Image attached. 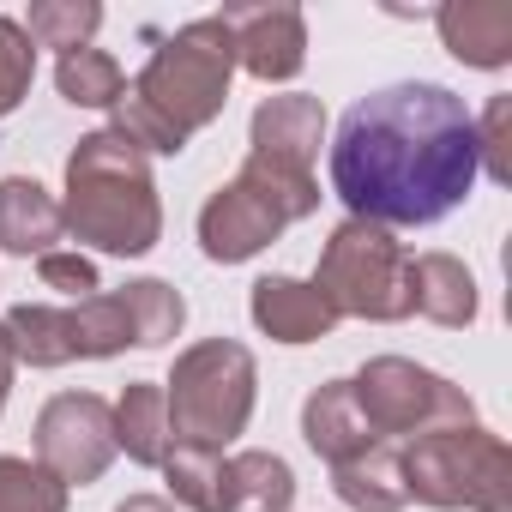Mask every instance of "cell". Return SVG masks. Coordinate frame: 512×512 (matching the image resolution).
I'll return each mask as SVG.
<instances>
[{
	"label": "cell",
	"instance_id": "4fadbf2b",
	"mask_svg": "<svg viewBox=\"0 0 512 512\" xmlns=\"http://www.w3.org/2000/svg\"><path fill=\"white\" fill-rule=\"evenodd\" d=\"M434 31L452 49V61L476 73H500L512 61V7L506 0H446L434 7Z\"/></svg>",
	"mask_w": 512,
	"mask_h": 512
},
{
	"label": "cell",
	"instance_id": "7c38bea8",
	"mask_svg": "<svg viewBox=\"0 0 512 512\" xmlns=\"http://www.w3.org/2000/svg\"><path fill=\"white\" fill-rule=\"evenodd\" d=\"M247 314H253V326H260L272 344H320V338H332V326H338L332 302H326L308 278H284V272H272V278L253 284Z\"/></svg>",
	"mask_w": 512,
	"mask_h": 512
},
{
	"label": "cell",
	"instance_id": "f546056e",
	"mask_svg": "<svg viewBox=\"0 0 512 512\" xmlns=\"http://www.w3.org/2000/svg\"><path fill=\"white\" fill-rule=\"evenodd\" d=\"M13 374H19V356L7 344V326H0V410H7V392H13Z\"/></svg>",
	"mask_w": 512,
	"mask_h": 512
},
{
	"label": "cell",
	"instance_id": "4dcf8cb0",
	"mask_svg": "<svg viewBox=\"0 0 512 512\" xmlns=\"http://www.w3.org/2000/svg\"><path fill=\"white\" fill-rule=\"evenodd\" d=\"M115 512H175V506H169L163 494H127V500H121Z\"/></svg>",
	"mask_w": 512,
	"mask_h": 512
},
{
	"label": "cell",
	"instance_id": "6da1fadb",
	"mask_svg": "<svg viewBox=\"0 0 512 512\" xmlns=\"http://www.w3.org/2000/svg\"><path fill=\"white\" fill-rule=\"evenodd\" d=\"M476 121L458 91L404 79L356 97L332 139V193L380 229H428L476 187Z\"/></svg>",
	"mask_w": 512,
	"mask_h": 512
},
{
	"label": "cell",
	"instance_id": "4316f807",
	"mask_svg": "<svg viewBox=\"0 0 512 512\" xmlns=\"http://www.w3.org/2000/svg\"><path fill=\"white\" fill-rule=\"evenodd\" d=\"M31 79H37V43L25 37L19 19L0 13V121L31 97Z\"/></svg>",
	"mask_w": 512,
	"mask_h": 512
},
{
	"label": "cell",
	"instance_id": "2e32d148",
	"mask_svg": "<svg viewBox=\"0 0 512 512\" xmlns=\"http://www.w3.org/2000/svg\"><path fill=\"white\" fill-rule=\"evenodd\" d=\"M410 314L458 332L476 320V278L452 253H416L410 260Z\"/></svg>",
	"mask_w": 512,
	"mask_h": 512
},
{
	"label": "cell",
	"instance_id": "cb8c5ba5",
	"mask_svg": "<svg viewBox=\"0 0 512 512\" xmlns=\"http://www.w3.org/2000/svg\"><path fill=\"white\" fill-rule=\"evenodd\" d=\"M163 482H169V506L187 512H223V452H199V446H169L163 458Z\"/></svg>",
	"mask_w": 512,
	"mask_h": 512
},
{
	"label": "cell",
	"instance_id": "30bf717a",
	"mask_svg": "<svg viewBox=\"0 0 512 512\" xmlns=\"http://www.w3.org/2000/svg\"><path fill=\"white\" fill-rule=\"evenodd\" d=\"M229 37H235V67L260 85H290L308 67V19L302 7H229Z\"/></svg>",
	"mask_w": 512,
	"mask_h": 512
},
{
	"label": "cell",
	"instance_id": "e0dca14e",
	"mask_svg": "<svg viewBox=\"0 0 512 512\" xmlns=\"http://www.w3.org/2000/svg\"><path fill=\"white\" fill-rule=\"evenodd\" d=\"M290 506H296V470L278 452L247 446L223 458V512H290Z\"/></svg>",
	"mask_w": 512,
	"mask_h": 512
},
{
	"label": "cell",
	"instance_id": "7402d4cb",
	"mask_svg": "<svg viewBox=\"0 0 512 512\" xmlns=\"http://www.w3.org/2000/svg\"><path fill=\"white\" fill-rule=\"evenodd\" d=\"M55 91L73 109H115L127 97V73L109 49H73L55 61Z\"/></svg>",
	"mask_w": 512,
	"mask_h": 512
},
{
	"label": "cell",
	"instance_id": "44dd1931",
	"mask_svg": "<svg viewBox=\"0 0 512 512\" xmlns=\"http://www.w3.org/2000/svg\"><path fill=\"white\" fill-rule=\"evenodd\" d=\"M67 332H73V362H103V356H121L133 344V320H127V302L121 290H97L85 302L67 308Z\"/></svg>",
	"mask_w": 512,
	"mask_h": 512
},
{
	"label": "cell",
	"instance_id": "5bb4252c",
	"mask_svg": "<svg viewBox=\"0 0 512 512\" xmlns=\"http://www.w3.org/2000/svg\"><path fill=\"white\" fill-rule=\"evenodd\" d=\"M302 440H308L326 464H344V458H362V452L386 446V440L368 428V416L356 410L350 380H326V386L308 392V404H302Z\"/></svg>",
	"mask_w": 512,
	"mask_h": 512
},
{
	"label": "cell",
	"instance_id": "484cf974",
	"mask_svg": "<svg viewBox=\"0 0 512 512\" xmlns=\"http://www.w3.org/2000/svg\"><path fill=\"white\" fill-rule=\"evenodd\" d=\"M0 512H67V488L37 458L0 452Z\"/></svg>",
	"mask_w": 512,
	"mask_h": 512
},
{
	"label": "cell",
	"instance_id": "ffe728a7",
	"mask_svg": "<svg viewBox=\"0 0 512 512\" xmlns=\"http://www.w3.org/2000/svg\"><path fill=\"white\" fill-rule=\"evenodd\" d=\"M7 344L25 368H67L73 362V332H67V308L49 302H19L7 308Z\"/></svg>",
	"mask_w": 512,
	"mask_h": 512
},
{
	"label": "cell",
	"instance_id": "ac0fdd59",
	"mask_svg": "<svg viewBox=\"0 0 512 512\" xmlns=\"http://www.w3.org/2000/svg\"><path fill=\"white\" fill-rule=\"evenodd\" d=\"M115 452H127L133 464H145V470H163V458H169V404H163V386L157 380H133L115 404Z\"/></svg>",
	"mask_w": 512,
	"mask_h": 512
},
{
	"label": "cell",
	"instance_id": "9a60e30c",
	"mask_svg": "<svg viewBox=\"0 0 512 512\" xmlns=\"http://www.w3.org/2000/svg\"><path fill=\"white\" fill-rule=\"evenodd\" d=\"M61 199L31 181V175H7L0 181V253H13V260H43L55 253L61 241Z\"/></svg>",
	"mask_w": 512,
	"mask_h": 512
},
{
	"label": "cell",
	"instance_id": "ba28073f",
	"mask_svg": "<svg viewBox=\"0 0 512 512\" xmlns=\"http://www.w3.org/2000/svg\"><path fill=\"white\" fill-rule=\"evenodd\" d=\"M356 410L368 416V428L392 446V440H416L434 428H464L476 422V404L464 386H452L446 374L410 362V356H374L362 362V374L350 380Z\"/></svg>",
	"mask_w": 512,
	"mask_h": 512
},
{
	"label": "cell",
	"instance_id": "7a4b0ae2",
	"mask_svg": "<svg viewBox=\"0 0 512 512\" xmlns=\"http://www.w3.org/2000/svg\"><path fill=\"white\" fill-rule=\"evenodd\" d=\"M229 79H235V37L229 19H193L181 31H169L151 61L139 67V79L127 85V97L115 103V127L133 151L145 157H181L193 133H205L223 103H229Z\"/></svg>",
	"mask_w": 512,
	"mask_h": 512
},
{
	"label": "cell",
	"instance_id": "5b68a950",
	"mask_svg": "<svg viewBox=\"0 0 512 512\" xmlns=\"http://www.w3.org/2000/svg\"><path fill=\"white\" fill-rule=\"evenodd\" d=\"M253 398H260V362H253V350L235 338H199L175 356V368L163 380L169 440L199 446V452H223L235 434H247Z\"/></svg>",
	"mask_w": 512,
	"mask_h": 512
},
{
	"label": "cell",
	"instance_id": "8fae6325",
	"mask_svg": "<svg viewBox=\"0 0 512 512\" xmlns=\"http://www.w3.org/2000/svg\"><path fill=\"white\" fill-rule=\"evenodd\" d=\"M320 145H326V103L308 91L266 97L247 121V157H266V163L296 169V175H314Z\"/></svg>",
	"mask_w": 512,
	"mask_h": 512
},
{
	"label": "cell",
	"instance_id": "d6986e66",
	"mask_svg": "<svg viewBox=\"0 0 512 512\" xmlns=\"http://www.w3.org/2000/svg\"><path fill=\"white\" fill-rule=\"evenodd\" d=\"M332 488H338V500H344L350 512H404V506H410L398 446H374V452H362V458L332 464Z\"/></svg>",
	"mask_w": 512,
	"mask_h": 512
},
{
	"label": "cell",
	"instance_id": "3957f363",
	"mask_svg": "<svg viewBox=\"0 0 512 512\" xmlns=\"http://www.w3.org/2000/svg\"><path fill=\"white\" fill-rule=\"evenodd\" d=\"M61 229L115 260H139L163 241V199L151 181V157L133 151L121 133L97 127L67 151V199H61Z\"/></svg>",
	"mask_w": 512,
	"mask_h": 512
},
{
	"label": "cell",
	"instance_id": "83f0119b",
	"mask_svg": "<svg viewBox=\"0 0 512 512\" xmlns=\"http://www.w3.org/2000/svg\"><path fill=\"white\" fill-rule=\"evenodd\" d=\"M476 169H488V181L512 187V97H488V109L476 121Z\"/></svg>",
	"mask_w": 512,
	"mask_h": 512
},
{
	"label": "cell",
	"instance_id": "52a82bcc",
	"mask_svg": "<svg viewBox=\"0 0 512 512\" xmlns=\"http://www.w3.org/2000/svg\"><path fill=\"white\" fill-rule=\"evenodd\" d=\"M314 290L332 302L338 320L398 326V320H410V253L392 229L344 217L320 247Z\"/></svg>",
	"mask_w": 512,
	"mask_h": 512
},
{
	"label": "cell",
	"instance_id": "9c48e42d",
	"mask_svg": "<svg viewBox=\"0 0 512 512\" xmlns=\"http://www.w3.org/2000/svg\"><path fill=\"white\" fill-rule=\"evenodd\" d=\"M37 464L73 494L115 464V410L97 392H55L37 410Z\"/></svg>",
	"mask_w": 512,
	"mask_h": 512
},
{
	"label": "cell",
	"instance_id": "d4e9b609",
	"mask_svg": "<svg viewBox=\"0 0 512 512\" xmlns=\"http://www.w3.org/2000/svg\"><path fill=\"white\" fill-rule=\"evenodd\" d=\"M97 25H103L97 0H31V13H25V37L37 49H55V55L91 49Z\"/></svg>",
	"mask_w": 512,
	"mask_h": 512
},
{
	"label": "cell",
	"instance_id": "603a6c76",
	"mask_svg": "<svg viewBox=\"0 0 512 512\" xmlns=\"http://www.w3.org/2000/svg\"><path fill=\"white\" fill-rule=\"evenodd\" d=\"M121 302H127V320H133V350H163L181 326H187V302L175 284L163 278H133L121 284Z\"/></svg>",
	"mask_w": 512,
	"mask_h": 512
},
{
	"label": "cell",
	"instance_id": "8992f818",
	"mask_svg": "<svg viewBox=\"0 0 512 512\" xmlns=\"http://www.w3.org/2000/svg\"><path fill=\"white\" fill-rule=\"evenodd\" d=\"M404 488L440 512H512V458L506 440L482 422L416 434L404 452Z\"/></svg>",
	"mask_w": 512,
	"mask_h": 512
},
{
	"label": "cell",
	"instance_id": "f1b7e54d",
	"mask_svg": "<svg viewBox=\"0 0 512 512\" xmlns=\"http://www.w3.org/2000/svg\"><path fill=\"white\" fill-rule=\"evenodd\" d=\"M37 278H43V290L67 296V302H85V296L103 290V284H97V266H91V253H79V247L43 253V260H37Z\"/></svg>",
	"mask_w": 512,
	"mask_h": 512
},
{
	"label": "cell",
	"instance_id": "277c9868",
	"mask_svg": "<svg viewBox=\"0 0 512 512\" xmlns=\"http://www.w3.org/2000/svg\"><path fill=\"white\" fill-rule=\"evenodd\" d=\"M320 211V181L278 169L266 157H247L205 205H199V253L211 266H241L266 253L290 223Z\"/></svg>",
	"mask_w": 512,
	"mask_h": 512
}]
</instances>
